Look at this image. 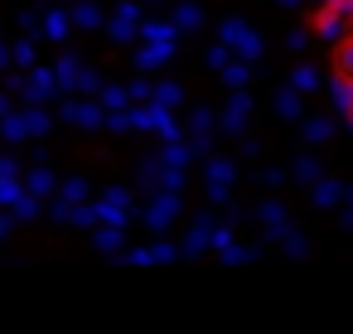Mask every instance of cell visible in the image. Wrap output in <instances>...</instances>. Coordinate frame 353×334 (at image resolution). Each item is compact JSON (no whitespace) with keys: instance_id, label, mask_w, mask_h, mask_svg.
I'll return each mask as SVG.
<instances>
[{"instance_id":"obj_1","label":"cell","mask_w":353,"mask_h":334,"mask_svg":"<svg viewBox=\"0 0 353 334\" xmlns=\"http://www.w3.org/2000/svg\"><path fill=\"white\" fill-rule=\"evenodd\" d=\"M314 35L334 49V97L353 121V0H324Z\"/></svg>"}]
</instances>
